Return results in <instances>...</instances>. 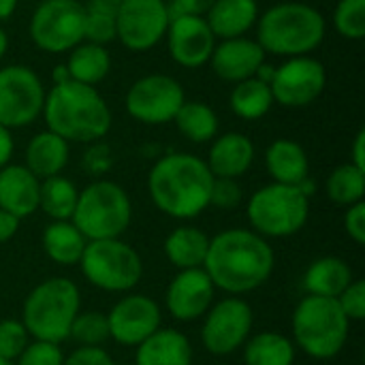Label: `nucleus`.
<instances>
[{"instance_id":"obj_1","label":"nucleus","mask_w":365,"mask_h":365,"mask_svg":"<svg viewBox=\"0 0 365 365\" xmlns=\"http://www.w3.org/2000/svg\"><path fill=\"white\" fill-rule=\"evenodd\" d=\"M203 269L216 291L242 297L269 282L276 269V252L269 240L252 229L233 227L210 237Z\"/></svg>"},{"instance_id":"obj_2","label":"nucleus","mask_w":365,"mask_h":365,"mask_svg":"<svg viewBox=\"0 0 365 365\" xmlns=\"http://www.w3.org/2000/svg\"><path fill=\"white\" fill-rule=\"evenodd\" d=\"M214 175L201 156L169 152L148 173V195L158 212L173 220H195L210 207Z\"/></svg>"},{"instance_id":"obj_3","label":"nucleus","mask_w":365,"mask_h":365,"mask_svg":"<svg viewBox=\"0 0 365 365\" xmlns=\"http://www.w3.org/2000/svg\"><path fill=\"white\" fill-rule=\"evenodd\" d=\"M41 118L47 130L68 143H98L111 130V109L94 86L79 81L53 83L45 94Z\"/></svg>"},{"instance_id":"obj_4","label":"nucleus","mask_w":365,"mask_h":365,"mask_svg":"<svg viewBox=\"0 0 365 365\" xmlns=\"http://www.w3.org/2000/svg\"><path fill=\"white\" fill-rule=\"evenodd\" d=\"M257 43L280 58L312 56L327 34L325 15L308 2H278L257 19Z\"/></svg>"},{"instance_id":"obj_5","label":"nucleus","mask_w":365,"mask_h":365,"mask_svg":"<svg viewBox=\"0 0 365 365\" xmlns=\"http://www.w3.org/2000/svg\"><path fill=\"white\" fill-rule=\"evenodd\" d=\"M81 312V291L64 276L41 280L24 299L21 323L32 340L62 344L68 340L71 325Z\"/></svg>"},{"instance_id":"obj_6","label":"nucleus","mask_w":365,"mask_h":365,"mask_svg":"<svg viewBox=\"0 0 365 365\" xmlns=\"http://www.w3.org/2000/svg\"><path fill=\"white\" fill-rule=\"evenodd\" d=\"M293 344L317 361L338 357L351 334V321L344 317L336 299L306 295L291 317Z\"/></svg>"},{"instance_id":"obj_7","label":"nucleus","mask_w":365,"mask_h":365,"mask_svg":"<svg viewBox=\"0 0 365 365\" xmlns=\"http://www.w3.org/2000/svg\"><path fill=\"white\" fill-rule=\"evenodd\" d=\"M71 222L88 242L122 237L133 222L130 195L111 180H94L79 190Z\"/></svg>"},{"instance_id":"obj_8","label":"nucleus","mask_w":365,"mask_h":365,"mask_svg":"<svg viewBox=\"0 0 365 365\" xmlns=\"http://www.w3.org/2000/svg\"><path fill=\"white\" fill-rule=\"evenodd\" d=\"M246 218L255 233L265 240L297 235L310 218V197L299 186L265 184L246 203Z\"/></svg>"},{"instance_id":"obj_9","label":"nucleus","mask_w":365,"mask_h":365,"mask_svg":"<svg viewBox=\"0 0 365 365\" xmlns=\"http://www.w3.org/2000/svg\"><path fill=\"white\" fill-rule=\"evenodd\" d=\"M79 272L94 289L124 295L143 280L145 267L137 248L122 237H115L88 242L79 261Z\"/></svg>"},{"instance_id":"obj_10","label":"nucleus","mask_w":365,"mask_h":365,"mask_svg":"<svg viewBox=\"0 0 365 365\" xmlns=\"http://www.w3.org/2000/svg\"><path fill=\"white\" fill-rule=\"evenodd\" d=\"M30 41L45 53H68L83 41V4L77 0H43L30 15Z\"/></svg>"},{"instance_id":"obj_11","label":"nucleus","mask_w":365,"mask_h":365,"mask_svg":"<svg viewBox=\"0 0 365 365\" xmlns=\"http://www.w3.org/2000/svg\"><path fill=\"white\" fill-rule=\"evenodd\" d=\"M201 321V346L214 357H229L252 336L255 312L246 299L229 295L214 302Z\"/></svg>"},{"instance_id":"obj_12","label":"nucleus","mask_w":365,"mask_h":365,"mask_svg":"<svg viewBox=\"0 0 365 365\" xmlns=\"http://www.w3.org/2000/svg\"><path fill=\"white\" fill-rule=\"evenodd\" d=\"M45 86L36 71L24 64L0 68V124L9 130L34 124L45 105Z\"/></svg>"},{"instance_id":"obj_13","label":"nucleus","mask_w":365,"mask_h":365,"mask_svg":"<svg viewBox=\"0 0 365 365\" xmlns=\"http://www.w3.org/2000/svg\"><path fill=\"white\" fill-rule=\"evenodd\" d=\"M184 101L186 92L175 77L165 73H150L133 81L124 105L135 122L160 126L173 122Z\"/></svg>"},{"instance_id":"obj_14","label":"nucleus","mask_w":365,"mask_h":365,"mask_svg":"<svg viewBox=\"0 0 365 365\" xmlns=\"http://www.w3.org/2000/svg\"><path fill=\"white\" fill-rule=\"evenodd\" d=\"M167 0H124L115 13V38L135 53L154 49L169 28Z\"/></svg>"},{"instance_id":"obj_15","label":"nucleus","mask_w":365,"mask_h":365,"mask_svg":"<svg viewBox=\"0 0 365 365\" xmlns=\"http://www.w3.org/2000/svg\"><path fill=\"white\" fill-rule=\"evenodd\" d=\"M327 86V68L314 56H295L284 58L280 66H276L274 77L269 81L274 103L302 109L319 101Z\"/></svg>"},{"instance_id":"obj_16","label":"nucleus","mask_w":365,"mask_h":365,"mask_svg":"<svg viewBox=\"0 0 365 365\" xmlns=\"http://www.w3.org/2000/svg\"><path fill=\"white\" fill-rule=\"evenodd\" d=\"M105 314L109 325V340L126 349H137L143 340L163 327L160 304L143 293H124Z\"/></svg>"},{"instance_id":"obj_17","label":"nucleus","mask_w":365,"mask_h":365,"mask_svg":"<svg viewBox=\"0 0 365 365\" xmlns=\"http://www.w3.org/2000/svg\"><path fill=\"white\" fill-rule=\"evenodd\" d=\"M216 302V287L203 267L178 272L165 291V310L178 323H195Z\"/></svg>"},{"instance_id":"obj_18","label":"nucleus","mask_w":365,"mask_h":365,"mask_svg":"<svg viewBox=\"0 0 365 365\" xmlns=\"http://www.w3.org/2000/svg\"><path fill=\"white\" fill-rule=\"evenodd\" d=\"M165 41L171 60L182 68H201L210 64V58L218 43L205 17L197 15L171 17Z\"/></svg>"},{"instance_id":"obj_19","label":"nucleus","mask_w":365,"mask_h":365,"mask_svg":"<svg viewBox=\"0 0 365 365\" xmlns=\"http://www.w3.org/2000/svg\"><path fill=\"white\" fill-rule=\"evenodd\" d=\"M265 56L267 53L257 43V38L237 36L218 41L210 58V64L216 77H220L222 81L240 83L257 75L259 66L265 62Z\"/></svg>"},{"instance_id":"obj_20","label":"nucleus","mask_w":365,"mask_h":365,"mask_svg":"<svg viewBox=\"0 0 365 365\" xmlns=\"http://www.w3.org/2000/svg\"><path fill=\"white\" fill-rule=\"evenodd\" d=\"M210 143L212 145H210L205 165L214 178L240 180L255 165L257 150H255L252 139L246 137L244 133H237V130L222 133V135H216Z\"/></svg>"},{"instance_id":"obj_21","label":"nucleus","mask_w":365,"mask_h":365,"mask_svg":"<svg viewBox=\"0 0 365 365\" xmlns=\"http://www.w3.org/2000/svg\"><path fill=\"white\" fill-rule=\"evenodd\" d=\"M38 195L41 180L24 165L9 163L0 169V210L24 220L38 212Z\"/></svg>"},{"instance_id":"obj_22","label":"nucleus","mask_w":365,"mask_h":365,"mask_svg":"<svg viewBox=\"0 0 365 365\" xmlns=\"http://www.w3.org/2000/svg\"><path fill=\"white\" fill-rule=\"evenodd\" d=\"M195 351L186 334L160 327L135 349V365H192Z\"/></svg>"},{"instance_id":"obj_23","label":"nucleus","mask_w":365,"mask_h":365,"mask_svg":"<svg viewBox=\"0 0 365 365\" xmlns=\"http://www.w3.org/2000/svg\"><path fill=\"white\" fill-rule=\"evenodd\" d=\"M68 160H71V143L47 128L36 133L28 141L24 152V167L32 171L38 180L62 175Z\"/></svg>"},{"instance_id":"obj_24","label":"nucleus","mask_w":365,"mask_h":365,"mask_svg":"<svg viewBox=\"0 0 365 365\" xmlns=\"http://www.w3.org/2000/svg\"><path fill=\"white\" fill-rule=\"evenodd\" d=\"M265 169L272 182L299 186L310 178V158L295 139H276L265 150Z\"/></svg>"},{"instance_id":"obj_25","label":"nucleus","mask_w":365,"mask_h":365,"mask_svg":"<svg viewBox=\"0 0 365 365\" xmlns=\"http://www.w3.org/2000/svg\"><path fill=\"white\" fill-rule=\"evenodd\" d=\"M259 15V0H214L205 21L214 36L225 41L246 36V32L257 26Z\"/></svg>"},{"instance_id":"obj_26","label":"nucleus","mask_w":365,"mask_h":365,"mask_svg":"<svg viewBox=\"0 0 365 365\" xmlns=\"http://www.w3.org/2000/svg\"><path fill=\"white\" fill-rule=\"evenodd\" d=\"M353 269L351 265L334 255L327 257H319L314 259L304 276H302V287L306 291V295H314V297H329V299H338L340 293L353 282Z\"/></svg>"},{"instance_id":"obj_27","label":"nucleus","mask_w":365,"mask_h":365,"mask_svg":"<svg viewBox=\"0 0 365 365\" xmlns=\"http://www.w3.org/2000/svg\"><path fill=\"white\" fill-rule=\"evenodd\" d=\"M210 248V235L195 225L175 227L163 244L167 261L178 269H197L203 267Z\"/></svg>"},{"instance_id":"obj_28","label":"nucleus","mask_w":365,"mask_h":365,"mask_svg":"<svg viewBox=\"0 0 365 365\" xmlns=\"http://www.w3.org/2000/svg\"><path fill=\"white\" fill-rule=\"evenodd\" d=\"M41 246L49 261L60 267H73L79 265L88 240L71 220H51L43 229Z\"/></svg>"},{"instance_id":"obj_29","label":"nucleus","mask_w":365,"mask_h":365,"mask_svg":"<svg viewBox=\"0 0 365 365\" xmlns=\"http://www.w3.org/2000/svg\"><path fill=\"white\" fill-rule=\"evenodd\" d=\"M64 66L73 81L96 88L111 71V56L107 45L81 41L68 51V60Z\"/></svg>"},{"instance_id":"obj_30","label":"nucleus","mask_w":365,"mask_h":365,"mask_svg":"<svg viewBox=\"0 0 365 365\" xmlns=\"http://www.w3.org/2000/svg\"><path fill=\"white\" fill-rule=\"evenodd\" d=\"M242 357L246 365H293L297 349L291 338L278 331H259L246 340Z\"/></svg>"},{"instance_id":"obj_31","label":"nucleus","mask_w":365,"mask_h":365,"mask_svg":"<svg viewBox=\"0 0 365 365\" xmlns=\"http://www.w3.org/2000/svg\"><path fill=\"white\" fill-rule=\"evenodd\" d=\"M229 107L240 120L246 122L261 120L274 107V94L269 83L261 81L259 77H250L235 83L229 96Z\"/></svg>"},{"instance_id":"obj_32","label":"nucleus","mask_w":365,"mask_h":365,"mask_svg":"<svg viewBox=\"0 0 365 365\" xmlns=\"http://www.w3.org/2000/svg\"><path fill=\"white\" fill-rule=\"evenodd\" d=\"M180 135L188 139L190 143H210L218 130H220V120L218 113L203 101H184L180 107L178 115L173 118Z\"/></svg>"},{"instance_id":"obj_33","label":"nucleus","mask_w":365,"mask_h":365,"mask_svg":"<svg viewBox=\"0 0 365 365\" xmlns=\"http://www.w3.org/2000/svg\"><path fill=\"white\" fill-rule=\"evenodd\" d=\"M79 188L73 180L64 175H53L41 180V195H38V210L45 212L49 220H71L75 205H77Z\"/></svg>"},{"instance_id":"obj_34","label":"nucleus","mask_w":365,"mask_h":365,"mask_svg":"<svg viewBox=\"0 0 365 365\" xmlns=\"http://www.w3.org/2000/svg\"><path fill=\"white\" fill-rule=\"evenodd\" d=\"M325 195L336 205L349 207L365 197V171L351 163L338 165L325 180Z\"/></svg>"},{"instance_id":"obj_35","label":"nucleus","mask_w":365,"mask_h":365,"mask_svg":"<svg viewBox=\"0 0 365 365\" xmlns=\"http://www.w3.org/2000/svg\"><path fill=\"white\" fill-rule=\"evenodd\" d=\"M118 6L107 0H90L83 4V41L107 45L115 41Z\"/></svg>"},{"instance_id":"obj_36","label":"nucleus","mask_w":365,"mask_h":365,"mask_svg":"<svg viewBox=\"0 0 365 365\" xmlns=\"http://www.w3.org/2000/svg\"><path fill=\"white\" fill-rule=\"evenodd\" d=\"M68 340H73L77 346H103L109 340L107 314L101 310L79 312L71 325Z\"/></svg>"},{"instance_id":"obj_37","label":"nucleus","mask_w":365,"mask_h":365,"mask_svg":"<svg viewBox=\"0 0 365 365\" xmlns=\"http://www.w3.org/2000/svg\"><path fill=\"white\" fill-rule=\"evenodd\" d=\"M334 28L342 38L361 41L365 36V0H340L334 9Z\"/></svg>"},{"instance_id":"obj_38","label":"nucleus","mask_w":365,"mask_h":365,"mask_svg":"<svg viewBox=\"0 0 365 365\" xmlns=\"http://www.w3.org/2000/svg\"><path fill=\"white\" fill-rule=\"evenodd\" d=\"M30 334L19 319L0 321V357L6 361H15L24 349L30 344Z\"/></svg>"},{"instance_id":"obj_39","label":"nucleus","mask_w":365,"mask_h":365,"mask_svg":"<svg viewBox=\"0 0 365 365\" xmlns=\"http://www.w3.org/2000/svg\"><path fill=\"white\" fill-rule=\"evenodd\" d=\"M64 351L60 344L30 340L24 353L13 361L15 365H64Z\"/></svg>"},{"instance_id":"obj_40","label":"nucleus","mask_w":365,"mask_h":365,"mask_svg":"<svg viewBox=\"0 0 365 365\" xmlns=\"http://www.w3.org/2000/svg\"><path fill=\"white\" fill-rule=\"evenodd\" d=\"M244 201V190L240 186L237 180H229V178H214V186H212V197H210V207L216 210H235L240 207Z\"/></svg>"},{"instance_id":"obj_41","label":"nucleus","mask_w":365,"mask_h":365,"mask_svg":"<svg viewBox=\"0 0 365 365\" xmlns=\"http://www.w3.org/2000/svg\"><path fill=\"white\" fill-rule=\"evenodd\" d=\"M340 310L351 323H361L365 319V282L364 280H353L336 299Z\"/></svg>"},{"instance_id":"obj_42","label":"nucleus","mask_w":365,"mask_h":365,"mask_svg":"<svg viewBox=\"0 0 365 365\" xmlns=\"http://www.w3.org/2000/svg\"><path fill=\"white\" fill-rule=\"evenodd\" d=\"M344 225V233L349 235L351 242H355L357 246L365 244V201H359L355 205H349L342 218Z\"/></svg>"},{"instance_id":"obj_43","label":"nucleus","mask_w":365,"mask_h":365,"mask_svg":"<svg viewBox=\"0 0 365 365\" xmlns=\"http://www.w3.org/2000/svg\"><path fill=\"white\" fill-rule=\"evenodd\" d=\"M64 365H115L103 346H77L64 357Z\"/></svg>"},{"instance_id":"obj_44","label":"nucleus","mask_w":365,"mask_h":365,"mask_svg":"<svg viewBox=\"0 0 365 365\" xmlns=\"http://www.w3.org/2000/svg\"><path fill=\"white\" fill-rule=\"evenodd\" d=\"M212 4L214 0H167L169 17H182V15L205 17Z\"/></svg>"},{"instance_id":"obj_45","label":"nucleus","mask_w":365,"mask_h":365,"mask_svg":"<svg viewBox=\"0 0 365 365\" xmlns=\"http://www.w3.org/2000/svg\"><path fill=\"white\" fill-rule=\"evenodd\" d=\"M83 167L92 175H103L111 169V154L103 145H92L83 156Z\"/></svg>"},{"instance_id":"obj_46","label":"nucleus","mask_w":365,"mask_h":365,"mask_svg":"<svg viewBox=\"0 0 365 365\" xmlns=\"http://www.w3.org/2000/svg\"><path fill=\"white\" fill-rule=\"evenodd\" d=\"M19 225H21V220H19L17 216H13V214L0 210V244L11 242V240L17 235Z\"/></svg>"},{"instance_id":"obj_47","label":"nucleus","mask_w":365,"mask_h":365,"mask_svg":"<svg viewBox=\"0 0 365 365\" xmlns=\"http://www.w3.org/2000/svg\"><path fill=\"white\" fill-rule=\"evenodd\" d=\"M15 154V139H13V130H9L6 126L0 124V169H4Z\"/></svg>"},{"instance_id":"obj_48","label":"nucleus","mask_w":365,"mask_h":365,"mask_svg":"<svg viewBox=\"0 0 365 365\" xmlns=\"http://www.w3.org/2000/svg\"><path fill=\"white\" fill-rule=\"evenodd\" d=\"M351 165H355L357 169L365 171V128H361L355 139H353V148H351Z\"/></svg>"},{"instance_id":"obj_49","label":"nucleus","mask_w":365,"mask_h":365,"mask_svg":"<svg viewBox=\"0 0 365 365\" xmlns=\"http://www.w3.org/2000/svg\"><path fill=\"white\" fill-rule=\"evenodd\" d=\"M17 4L19 0H0V24L13 17V13L17 11Z\"/></svg>"},{"instance_id":"obj_50","label":"nucleus","mask_w":365,"mask_h":365,"mask_svg":"<svg viewBox=\"0 0 365 365\" xmlns=\"http://www.w3.org/2000/svg\"><path fill=\"white\" fill-rule=\"evenodd\" d=\"M51 79H53V83H62V81H68V79H71V75H68L66 66H64V64H60V66H56V68L51 71Z\"/></svg>"},{"instance_id":"obj_51","label":"nucleus","mask_w":365,"mask_h":365,"mask_svg":"<svg viewBox=\"0 0 365 365\" xmlns=\"http://www.w3.org/2000/svg\"><path fill=\"white\" fill-rule=\"evenodd\" d=\"M6 49H9V34H6L4 28L0 26V62H2L4 56H6Z\"/></svg>"},{"instance_id":"obj_52","label":"nucleus","mask_w":365,"mask_h":365,"mask_svg":"<svg viewBox=\"0 0 365 365\" xmlns=\"http://www.w3.org/2000/svg\"><path fill=\"white\" fill-rule=\"evenodd\" d=\"M0 365H15V364H13V361H6V359H2V357H0Z\"/></svg>"},{"instance_id":"obj_53","label":"nucleus","mask_w":365,"mask_h":365,"mask_svg":"<svg viewBox=\"0 0 365 365\" xmlns=\"http://www.w3.org/2000/svg\"><path fill=\"white\" fill-rule=\"evenodd\" d=\"M107 2H111V4H115V6H118V4H120V2H124V0H107Z\"/></svg>"}]
</instances>
